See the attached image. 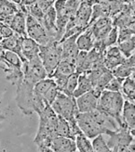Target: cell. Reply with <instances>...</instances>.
I'll list each match as a JSON object with an SVG mask.
<instances>
[{
    "label": "cell",
    "mask_w": 135,
    "mask_h": 152,
    "mask_svg": "<svg viewBox=\"0 0 135 152\" xmlns=\"http://www.w3.org/2000/svg\"><path fill=\"white\" fill-rule=\"evenodd\" d=\"M59 92V90L58 86H56V84H54L52 86H51L43 96V102L45 103V104L51 105L52 104V102L55 100Z\"/></svg>",
    "instance_id": "28"
},
{
    "label": "cell",
    "mask_w": 135,
    "mask_h": 152,
    "mask_svg": "<svg viewBox=\"0 0 135 152\" xmlns=\"http://www.w3.org/2000/svg\"><path fill=\"white\" fill-rule=\"evenodd\" d=\"M125 59L126 58L121 52L118 47H110L104 57V66L112 71L116 67L121 65Z\"/></svg>",
    "instance_id": "10"
},
{
    "label": "cell",
    "mask_w": 135,
    "mask_h": 152,
    "mask_svg": "<svg viewBox=\"0 0 135 152\" xmlns=\"http://www.w3.org/2000/svg\"><path fill=\"white\" fill-rule=\"evenodd\" d=\"M14 34H15V33L13 32V30L8 25L5 24L3 23H0V36H1L2 39L11 37Z\"/></svg>",
    "instance_id": "31"
},
{
    "label": "cell",
    "mask_w": 135,
    "mask_h": 152,
    "mask_svg": "<svg viewBox=\"0 0 135 152\" xmlns=\"http://www.w3.org/2000/svg\"><path fill=\"white\" fill-rule=\"evenodd\" d=\"M74 72H76V69L74 65L69 63L66 60H60L51 76H61V77H69Z\"/></svg>",
    "instance_id": "21"
},
{
    "label": "cell",
    "mask_w": 135,
    "mask_h": 152,
    "mask_svg": "<svg viewBox=\"0 0 135 152\" xmlns=\"http://www.w3.org/2000/svg\"><path fill=\"white\" fill-rule=\"evenodd\" d=\"M54 84H55L54 81L50 77H46L44 79H42V80L38 81L34 85V86H33V93L43 97V94Z\"/></svg>",
    "instance_id": "25"
},
{
    "label": "cell",
    "mask_w": 135,
    "mask_h": 152,
    "mask_svg": "<svg viewBox=\"0 0 135 152\" xmlns=\"http://www.w3.org/2000/svg\"><path fill=\"white\" fill-rule=\"evenodd\" d=\"M134 90H135V85H134V74L131 76L126 77L123 79L122 84V96L126 99V101H129L131 103L134 104Z\"/></svg>",
    "instance_id": "18"
},
{
    "label": "cell",
    "mask_w": 135,
    "mask_h": 152,
    "mask_svg": "<svg viewBox=\"0 0 135 152\" xmlns=\"http://www.w3.org/2000/svg\"><path fill=\"white\" fill-rule=\"evenodd\" d=\"M41 152H52V150L50 148H44V149L41 150Z\"/></svg>",
    "instance_id": "34"
},
{
    "label": "cell",
    "mask_w": 135,
    "mask_h": 152,
    "mask_svg": "<svg viewBox=\"0 0 135 152\" xmlns=\"http://www.w3.org/2000/svg\"><path fill=\"white\" fill-rule=\"evenodd\" d=\"M16 104L24 114H32L34 113L33 109V86L31 83L22 79L17 84Z\"/></svg>",
    "instance_id": "6"
},
{
    "label": "cell",
    "mask_w": 135,
    "mask_h": 152,
    "mask_svg": "<svg viewBox=\"0 0 135 152\" xmlns=\"http://www.w3.org/2000/svg\"><path fill=\"white\" fill-rule=\"evenodd\" d=\"M92 4L88 0H85L79 4V9L75 13L76 25L79 28L86 29L89 23V20L92 15Z\"/></svg>",
    "instance_id": "9"
},
{
    "label": "cell",
    "mask_w": 135,
    "mask_h": 152,
    "mask_svg": "<svg viewBox=\"0 0 135 152\" xmlns=\"http://www.w3.org/2000/svg\"><path fill=\"white\" fill-rule=\"evenodd\" d=\"M10 2L15 4L16 6H20L21 5V2H22V0H9Z\"/></svg>",
    "instance_id": "33"
},
{
    "label": "cell",
    "mask_w": 135,
    "mask_h": 152,
    "mask_svg": "<svg viewBox=\"0 0 135 152\" xmlns=\"http://www.w3.org/2000/svg\"><path fill=\"white\" fill-rule=\"evenodd\" d=\"M93 152H110V148L108 147L103 135H98L94 138L92 141Z\"/></svg>",
    "instance_id": "27"
},
{
    "label": "cell",
    "mask_w": 135,
    "mask_h": 152,
    "mask_svg": "<svg viewBox=\"0 0 135 152\" xmlns=\"http://www.w3.org/2000/svg\"><path fill=\"white\" fill-rule=\"evenodd\" d=\"M118 48L125 58H128L131 55L134 54V35L123 41L118 42Z\"/></svg>",
    "instance_id": "23"
},
{
    "label": "cell",
    "mask_w": 135,
    "mask_h": 152,
    "mask_svg": "<svg viewBox=\"0 0 135 152\" xmlns=\"http://www.w3.org/2000/svg\"><path fill=\"white\" fill-rule=\"evenodd\" d=\"M79 76V74H78L77 72H74L73 74H71L69 77H68L66 85L61 92L69 96H73V93H74V91L78 85Z\"/></svg>",
    "instance_id": "24"
},
{
    "label": "cell",
    "mask_w": 135,
    "mask_h": 152,
    "mask_svg": "<svg viewBox=\"0 0 135 152\" xmlns=\"http://www.w3.org/2000/svg\"><path fill=\"white\" fill-rule=\"evenodd\" d=\"M25 25H26L27 37L35 41L39 45L45 46L51 42H56L49 37L46 30L44 29L43 24L28 13H26Z\"/></svg>",
    "instance_id": "7"
},
{
    "label": "cell",
    "mask_w": 135,
    "mask_h": 152,
    "mask_svg": "<svg viewBox=\"0 0 135 152\" xmlns=\"http://www.w3.org/2000/svg\"><path fill=\"white\" fill-rule=\"evenodd\" d=\"M114 77L125 79L126 77L134 74V54L126 58L124 61L112 70Z\"/></svg>",
    "instance_id": "14"
},
{
    "label": "cell",
    "mask_w": 135,
    "mask_h": 152,
    "mask_svg": "<svg viewBox=\"0 0 135 152\" xmlns=\"http://www.w3.org/2000/svg\"><path fill=\"white\" fill-rule=\"evenodd\" d=\"M21 51L24 59L29 60L39 55L40 45L29 37H23L21 40Z\"/></svg>",
    "instance_id": "13"
},
{
    "label": "cell",
    "mask_w": 135,
    "mask_h": 152,
    "mask_svg": "<svg viewBox=\"0 0 135 152\" xmlns=\"http://www.w3.org/2000/svg\"><path fill=\"white\" fill-rule=\"evenodd\" d=\"M36 2H37V0H22L20 7H30L33 4H35Z\"/></svg>",
    "instance_id": "32"
},
{
    "label": "cell",
    "mask_w": 135,
    "mask_h": 152,
    "mask_svg": "<svg viewBox=\"0 0 135 152\" xmlns=\"http://www.w3.org/2000/svg\"><path fill=\"white\" fill-rule=\"evenodd\" d=\"M39 57L46 70L47 77H50L61 60V47L58 42H51L45 46L40 45Z\"/></svg>",
    "instance_id": "5"
},
{
    "label": "cell",
    "mask_w": 135,
    "mask_h": 152,
    "mask_svg": "<svg viewBox=\"0 0 135 152\" xmlns=\"http://www.w3.org/2000/svg\"><path fill=\"white\" fill-rule=\"evenodd\" d=\"M117 40H118V29L117 26H114V28L111 29V31L109 32L107 36L102 42L104 43L105 48H107V47H112V45L115 44L117 42Z\"/></svg>",
    "instance_id": "29"
},
{
    "label": "cell",
    "mask_w": 135,
    "mask_h": 152,
    "mask_svg": "<svg viewBox=\"0 0 135 152\" xmlns=\"http://www.w3.org/2000/svg\"><path fill=\"white\" fill-rule=\"evenodd\" d=\"M76 123L82 133L89 140L98 135H112L119 129L112 117L97 109L90 113H78Z\"/></svg>",
    "instance_id": "1"
},
{
    "label": "cell",
    "mask_w": 135,
    "mask_h": 152,
    "mask_svg": "<svg viewBox=\"0 0 135 152\" xmlns=\"http://www.w3.org/2000/svg\"><path fill=\"white\" fill-rule=\"evenodd\" d=\"M75 144L79 152H93L92 143L82 132H79L75 136Z\"/></svg>",
    "instance_id": "22"
},
{
    "label": "cell",
    "mask_w": 135,
    "mask_h": 152,
    "mask_svg": "<svg viewBox=\"0 0 135 152\" xmlns=\"http://www.w3.org/2000/svg\"><path fill=\"white\" fill-rule=\"evenodd\" d=\"M50 148L52 152H76L75 140L70 138L56 137L51 143Z\"/></svg>",
    "instance_id": "12"
},
{
    "label": "cell",
    "mask_w": 135,
    "mask_h": 152,
    "mask_svg": "<svg viewBox=\"0 0 135 152\" xmlns=\"http://www.w3.org/2000/svg\"><path fill=\"white\" fill-rule=\"evenodd\" d=\"M51 107L58 116L69 121L70 127L77 125L76 115L79 112L76 105V99L73 96H69L62 92H59Z\"/></svg>",
    "instance_id": "4"
},
{
    "label": "cell",
    "mask_w": 135,
    "mask_h": 152,
    "mask_svg": "<svg viewBox=\"0 0 135 152\" xmlns=\"http://www.w3.org/2000/svg\"><path fill=\"white\" fill-rule=\"evenodd\" d=\"M101 95V92L92 89L89 92L83 94L82 96L75 98L76 99V105L79 113H90L96 109L97 101Z\"/></svg>",
    "instance_id": "8"
},
{
    "label": "cell",
    "mask_w": 135,
    "mask_h": 152,
    "mask_svg": "<svg viewBox=\"0 0 135 152\" xmlns=\"http://www.w3.org/2000/svg\"><path fill=\"white\" fill-rule=\"evenodd\" d=\"M18 10V7L9 0H0V23L9 25L13 15Z\"/></svg>",
    "instance_id": "16"
},
{
    "label": "cell",
    "mask_w": 135,
    "mask_h": 152,
    "mask_svg": "<svg viewBox=\"0 0 135 152\" xmlns=\"http://www.w3.org/2000/svg\"><path fill=\"white\" fill-rule=\"evenodd\" d=\"M76 45L79 51H90L94 48V41H93V34L90 29L87 31L81 33L76 39Z\"/></svg>",
    "instance_id": "17"
},
{
    "label": "cell",
    "mask_w": 135,
    "mask_h": 152,
    "mask_svg": "<svg viewBox=\"0 0 135 152\" xmlns=\"http://www.w3.org/2000/svg\"><path fill=\"white\" fill-rule=\"evenodd\" d=\"M123 81V79L114 77L108 82V84L106 86V87H105L104 90L111 91V92H121V88H122Z\"/></svg>",
    "instance_id": "30"
},
{
    "label": "cell",
    "mask_w": 135,
    "mask_h": 152,
    "mask_svg": "<svg viewBox=\"0 0 135 152\" xmlns=\"http://www.w3.org/2000/svg\"><path fill=\"white\" fill-rule=\"evenodd\" d=\"M58 116V115H57ZM57 134L58 137H64L70 138L75 140V138L71 132V127L69 124V121L64 118L58 116V124H57Z\"/></svg>",
    "instance_id": "20"
},
{
    "label": "cell",
    "mask_w": 135,
    "mask_h": 152,
    "mask_svg": "<svg viewBox=\"0 0 135 152\" xmlns=\"http://www.w3.org/2000/svg\"><path fill=\"white\" fill-rule=\"evenodd\" d=\"M92 89H93V85L91 81L89 80V78L87 77V75L85 73L79 74V79H78V85L73 93V97L77 98L82 96L83 94L89 92Z\"/></svg>",
    "instance_id": "19"
},
{
    "label": "cell",
    "mask_w": 135,
    "mask_h": 152,
    "mask_svg": "<svg viewBox=\"0 0 135 152\" xmlns=\"http://www.w3.org/2000/svg\"><path fill=\"white\" fill-rule=\"evenodd\" d=\"M122 120L123 124L131 132V135L134 136V127H135V118H134V104L129 101L123 102Z\"/></svg>",
    "instance_id": "15"
},
{
    "label": "cell",
    "mask_w": 135,
    "mask_h": 152,
    "mask_svg": "<svg viewBox=\"0 0 135 152\" xmlns=\"http://www.w3.org/2000/svg\"><path fill=\"white\" fill-rule=\"evenodd\" d=\"M123 102L124 100L121 92L104 90L98 98L96 109L112 117L117 121L120 127H123L124 126L122 120Z\"/></svg>",
    "instance_id": "3"
},
{
    "label": "cell",
    "mask_w": 135,
    "mask_h": 152,
    "mask_svg": "<svg viewBox=\"0 0 135 152\" xmlns=\"http://www.w3.org/2000/svg\"><path fill=\"white\" fill-rule=\"evenodd\" d=\"M26 10L19 9L12 17V20L9 23V27L13 30V32L22 37H27L26 34Z\"/></svg>",
    "instance_id": "11"
},
{
    "label": "cell",
    "mask_w": 135,
    "mask_h": 152,
    "mask_svg": "<svg viewBox=\"0 0 135 152\" xmlns=\"http://www.w3.org/2000/svg\"><path fill=\"white\" fill-rule=\"evenodd\" d=\"M38 115L40 118L39 129L33 141L41 151L44 148H50L51 141L58 137V116L51 109V105H46L44 109L38 113Z\"/></svg>",
    "instance_id": "2"
},
{
    "label": "cell",
    "mask_w": 135,
    "mask_h": 152,
    "mask_svg": "<svg viewBox=\"0 0 135 152\" xmlns=\"http://www.w3.org/2000/svg\"><path fill=\"white\" fill-rule=\"evenodd\" d=\"M113 77H114V76L112 74V71L109 70V69H106L104 71V73L101 75L99 77V78L97 79V81H96V83H95V85L93 89H95V90L98 91V92L102 93V91H104L106 86L108 84V82Z\"/></svg>",
    "instance_id": "26"
}]
</instances>
